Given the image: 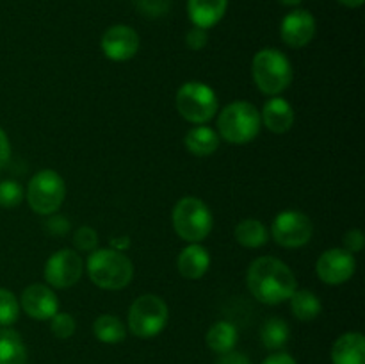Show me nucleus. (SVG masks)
I'll list each match as a JSON object with an SVG mask.
<instances>
[{
    "instance_id": "obj_33",
    "label": "nucleus",
    "mask_w": 365,
    "mask_h": 364,
    "mask_svg": "<svg viewBox=\"0 0 365 364\" xmlns=\"http://www.w3.org/2000/svg\"><path fill=\"white\" fill-rule=\"evenodd\" d=\"M50 220L45 221V228L48 234L53 236H63L70 231V221L64 216H57V214H50Z\"/></svg>"
},
{
    "instance_id": "obj_13",
    "label": "nucleus",
    "mask_w": 365,
    "mask_h": 364,
    "mask_svg": "<svg viewBox=\"0 0 365 364\" xmlns=\"http://www.w3.org/2000/svg\"><path fill=\"white\" fill-rule=\"evenodd\" d=\"M282 41L291 49H303L309 45L316 36V18L307 9H294L280 24Z\"/></svg>"
},
{
    "instance_id": "obj_30",
    "label": "nucleus",
    "mask_w": 365,
    "mask_h": 364,
    "mask_svg": "<svg viewBox=\"0 0 365 364\" xmlns=\"http://www.w3.org/2000/svg\"><path fill=\"white\" fill-rule=\"evenodd\" d=\"M139 13L148 18H160L170 11L171 0H135Z\"/></svg>"
},
{
    "instance_id": "obj_12",
    "label": "nucleus",
    "mask_w": 365,
    "mask_h": 364,
    "mask_svg": "<svg viewBox=\"0 0 365 364\" xmlns=\"http://www.w3.org/2000/svg\"><path fill=\"white\" fill-rule=\"evenodd\" d=\"M139 45H141V39H139L138 31L132 29L130 25L121 24L107 29L100 41L103 56L116 63L132 59L139 52Z\"/></svg>"
},
{
    "instance_id": "obj_32",
    "label": "nucleus",
    "mask_w": 365,
    "mask_h": 364,
    "mask_svg": "<svg viewBox=\"0 0 365 364\" xmlns=\"http://www.w3.org/2000/svg\"><path fill=\"white\" fill-rule=\"evenodd\" d=\"M342 243H344V248L348 250V252H351V253L362 252L364 246H365L364 232L359 231V228H351V231H348L344 234Z\"/></svg>"
},
{
    "instance_id": "obj_28",
    "label": "nucleus",
    "mask_w": 365,
    "mask_h": 364,
    "mask_svg": "<svg viewBox=\"0 0 365 364\" xmlns=\"http://www.w3.org/2000/svg\"><path fill=\"white\" fill-rule=\"evenodd\" d=\"M21 200H24V189L16 181L0 182V207L13 209L20 206Z\"/></svg>"
},
{
    "instance_id": "obj_29",
    "label": "nucleus",
    "mask_w": 365,
    "mask_h": 364,
    "mask_svg": "<svg viewBox=\"0 0 365 364\" xmlns=\"http://www.w3.org/2000/svg\"><path fill=\"white\" fill-rule=\"evenodd\" d=\"M73 245L81 252H93V250H96V245H98V234L89 225H82V227L75 231Z\"/></svg>"
},
{
    "instance_id": "obj_14",
    "label": "nucleus",
    "mask_w": 365,
    "mask_h": 364,
    "mask_svg": "<svg viewBox=\"0 0 365 364\" xmlns=\"http://www.w3.org/2000/svg\"><path fill=\"white\" fill-rule=\"evenodd\" d=\"M20 309L34 320L46 321L59 313V300L46 284H31L21 291Z\"/></svg>"
},
{
    "instance_id": "obj_5",
    "label": "nucleus",
    "mask_w": 365,
    "mask_h": 364,
    "mask_svg": "<svg viewBox=\"0 0 365 364\" xmlns=\"http://www.w3.org/2000/svg\"><path fill=\"white\" fill-rule=\"evenodd\" d=\"M173 228L180 239L200 243L212 232L214 218L209 206L196 196H184L173 207Z\"/></svg>"
},
{
    "instance_id": "obj_27",
    "label": "nucleus",
    "mask_w": 365,
    "mask_h": 364,
    "mask_svg": "<svg viewBox=\"0 0 365 364\" xmlns=\"http://www.w3.org/2000/svg\"><path fill=\"white\" fill-rule=\"evenodd\" d=\"M77 321L70 313H56L50 318V332L57 339H68L75 334Z\"/></svg>"
},
{
    "instance_id": "obj_19",
    "label": "nucleus",
    "mask_w": 365,
    "mask_h": 364,
    "mask_svg": "<svg viewBox=\"0 0 365 364\" xmlns=\"http://www.w3.org/2000/svg\"><path fill=\"white\" fill-rule=\"evenodd\" d=\"M220 134L207 125H196L189 128L185 134L184 143L189 153L196 157H209L220 148Z\"/></svg>"
},
{
    "instance_id": "obj_37",
    "label": "nucleus",
    "mask_w": 365,
    "mask_h": 364,
    "mask_svg": "<svg viewBox=\"0 0 365 364\" xmlns=\"http://www.w3.org/2000/svg\"><path fill=\"white\" fill-rule=\"evenodd\" d=\"M121 239H123V241H120V238H114L113 241H110V248L118 250V252H123L125 248H128V246H130L128 238H121Z\"/></svg>"
},
{
    "instance_id": "obj_15",
    "label": "nucleus",
    "mask_w": 365,
    "mask_h": 364,
    "mask_svg": "<svg viewBox=\"0 0 365 364\" xmlns=\"http://www.w3.org/2000/svg\"><path fill=\"white\" fill-rule=\"evenodd\" d=\"M294 109L282 96H271L260 111V121L273 134H285L294 125Z\"/></svg>"
},
{
    "instance_id": "obj_26",
    "label": "nucleus",
    "mask_w": 365,
    "mask_h": 364,
    "mask_svg": "<svg viewBox=\"0 0 365 364\" xmlns=\"http://www.w3.org/2000/svg\"><path fill=\"white\" fill-rule=\"evenodd\" d=\"M20 300L13 291L0 288V327H11L20 318Z\"/></svg>"
},
{
    "instance_id": "obj_21",
    "label": "nucleus",
    "mask_w": 365,
    "mask_h": 364,
    "mask_svg": "<svg viewBox=\"0 0 365 364\" xmlns=\"http://www.w3.org/2000/svg\"><path fill=\"white\" fill-rule=\"evenodd\" d=\"M237 339L239 332L237 328H235V325L225 320L216 321V323L207 330L205 335L207 346H209L212 352L220 353V355L221 353L232 352V350L235 348V345H237Z\"/></svg>"
},
{
    "instance_id": "obj_34",
    "label": "nucleus",
    "mask_w": 365,
    "mask_h": 364,
    "mask_svg": "<svg viewBox=\"0 0 365 364\" xmlns=\"http://www.w3.org/2000/svg\"><path fill=\"white\" fill-rule=\"evenodd\" d=\"M216 364H252V360H250V357L246 355V353L232 350V352L221 353L220 359L216 360Z\"/></svg>"
},
{
    "instance_id": "obj_10",
    "label": "nucleus",
    "mask_w": 365,
    "mask_h": 364,
    "mask_svg": "<svg viewBox=\"0 0 365 364\" xmlns=\"http://www.w3.org/2000/svg\"><path fill=\"white\" fill-rule=\"evenodd\" d=\"M84 273V261L77 250L63 248L48 257L45 264V280L50 288H73Z\"/></svg>"
},
{
    "instance_id": "obj_31",
    "label": "nucleus",
    "mask_w": 365,
    "mask_h": 364,
    "mask_svg": "<svg viewBox=\"0 0 365 364\" xmlns=\"http://www.w3.org/2000/svg\"><path fill=\"white\" fill-rule=\"evenodd\" d=\"M207 43H209V34H207V29L195 27V25H192V29H189V32L185 34V45H187V49L195 50V52L205 49Z\"/></svg>"
},
{
    "instance_id": "obj_20",
    "label": "nucleus",
    "mask_w": 365,
    "mask_h": 364,
    "mask_svg": "<svg viewBox=\"0 0 365 364\" xmlns=\"http://www.w3.org/2000/svg\"><path fill=\"white\" fill-rule=\"evenodd\" d=\"M0 364H27V346L9 327L0 328Z\"/></svg>"
},
{
    "instance_id": "obj_8",
    "label": "nucleus",
    "mask_w": 365,
    "mask_h": 364,
    "mask_svg": "<svg viewBox=\"0 0 365 364\" xmlns=\"http://www.w3.org/2000/svg\"><path fill=\"white\" fill-rule=\"evenodd\" d=\"M66 198L64 178L53 170H41L31 178L27 186V202L36 214H56Z\"/></svg>"
},
{
    "instance_id": "obj_17",
    "label": "nucleus",
    "mask_w": 365,
    "mask_h": 364,
    "mask_svg": "<svg viewBox=\"0 0 365 364\" xmlns=\"http://www.w3.org/2000/svg\"><path fill=\"white\" fill-rule=\"evenodd\" d=\"M228 0H187L189 20L195 27L209 31L220 24L227 13Z\"/></svg>"
},
{
    "instance_id": "obj_22",
    "label": "nucleus",
    "mask_w": 365,
    "mask_h": 364,
    "mask_svg": "<svg viewBox=\"0 0 365 364\" xmlns=\"http://www.w3.org/2000/svg\"><path fill=\"white\" fill-rule=\"evenodd\" d=\"M234 236L235 241L245 248H260L269 241V232H267L266 225L260 220H253V218L239 221Z\"/></svg>"
},
{
    "instance_id": "obj_25",
    "label": "nucleus",
    "mask_w": 365,
    "mask_h": 364,
    "mask_svg": "<svg viewBox=\"0 0 365 364\" xmlns=\"http://www.w3.org/2000/svg\"><path fill=\"white\" fill-rule=\"evenodd\" d=\"M291 338V328L282 318H269L260 327V341L267 350H280L287 345Z\"/></svg>"
},
{
    "instance_id": "obj_38",
    "label": "nucleus",
    "mask_w": 365,
    "mask_h": 364,
    "mask_svg": "<svg viewBox=\"0 0 365 364\" xmlns=\"http://www.w3.org/2000/svg\"><path fill=\"white\" fill-rule=\"evenodd\" d=\"M341 2L344 7H351V9H356V7H362L365 0H337Z\"/></svg>"
},
{
    "instance_id": "obj_18",
    "label": "nucleus",
    "mask_w": 365,
    "mask_h": 364,
    "mask_svg": "<svg viewBox=\"0 0 365 364\" xmlns=\"http://www.w3.org/2000/svg\"><path fill=\"white\" fill-rule=\"evenodd\" d=\"M331 364H365V339L360 332H346L331 346Z\"/></svg>"
},
{
    "instance_id": "obj_4",
    "label": "nucleus",
    "mask_w": 365,
    "mask_h": 364,
    "mask_svg": "<svg viewBox=\"0 0 365 364\" xmlns=\"http://www.w3.org/2000/svg\"><path fill=\"white\" fill-rule=\"evenodd\" d=\"M252 75L257 88L269 96H278L291 86L292 64L284 52L277 49H262L252 61Z\"/></svg>"
},
{
    "instance_id": "obj_6",
    "label": "nucleus",
    "mask_w": 365,
    "mask_h": 364,
    "mask_svg": "<svg viewBox=\"0 0 365 364\" xmlns=\"http://www.w3.org/2000/svg\"><path fill=\"white\" fill-rule=\"evenodd\" d=\"M175 106L185 121L195 125H205L216 116L220 109L214 89L200 81H189L182 84L175 96Z\"/></svg>"
},
{
    "instance_id": "obj_35",
    "label": "nucleus",
    "mask_w": 365,
    "mask_h": 364,
    "mask_svg": "<svg viewBox=\"0 0 365 364\" xmlns=\"http://www.w3.org/2000/svg\"><path fill=\"white\" fill-rule=\"evenodd\" d=\"M11 159V143L4 128L0 127V170L9 163Z\"/></svg>"
},
{
    "instance_id": "obj_9",
    "label": "nucleus",
    "mask_w": 365,
    "mask_h": 364,
    "mask_svg": "<svg viewBox=\"0 0 365 364\" xmlns=\"http://www.w3.org/2000/svg\"><path fill=\"white\" fill-rule=\"evenodd\" d=\"M312 220L302 211L287 209L277 214L271 225V236L274 243L284 248H299L312 239Z\"/></svg>"
},
{
    "instance_id": "obj_36",
    "label": "nucleus",
    "mask_w": 365,
    "mask_h": 364,
    "mask_svg": "<svg viewBox=\"0 0 365 364\" xmlns=\"http://www.w3.org/2000/svg\"><path fill=\"white\" fill-rule=\"evenodd\" d=\"M262 364H298L294 360V357L289 355L285 352H278V353H271L269 357L262 360Z\"/></svg>"
},
{
    "instance_id": "obj_39",
    "label": "nucleus",
    "mask_w": 365,
    "mask_h": 364,
    "mask_svg": "<svg viewBox=\"0 0 365 364\" xmlns=\"http://www.w3.org/2000/svg\"><path fill=\"white\" fill-rule=\"evenodd\" d=\"M278 2L285 7H298L303 0H278Z\"/></svg>"
},
{
    "instance_id": "obj_16",
    "label": "nucleus",
    "mask_w": 365,
    "mask_h": 364,
    "mask_svg": "<svg viewBox=\"0 0 365 364\" xmlns=\"http://www.w3.org/2000/svg\"><path fill=\"white\" fill-rule=\"evenodd\" d=\"M210 253L200 243H189L177 257V270L187 280H198L209 271Z\"/></svg>"
},
{
    "instance_id": "obj_2",
    "label": "nucleus",
    "mask_w": 365,
    "mask_h": 364,
    "mask_svg": "<svg viewBox=\"0 0 365 364\" xmlns=\"http://www.w3.org/2000/svg\"><path fill=\"white\" fill-rule=\"evenodd\" d=\"M86 270L93 284L109 291L127 288L134 278L132 261L123 252L113 248H96L89 252Z\"/></svg>"
},
{
    "instance_id": "obj_11",
    "label": "nucleus",
    "mask_w": 365,
    "mask_h": 364,
    "mask_svg": "<svg viewBox=\"0 0 365 364\" xmlns=\"http://www.w3.org/2000/svg\"><path fill=\"white\" fill-rule=\"evenodd\" d=\"M356 271V259L346 248H328L316 263V273L328 285H341L348 282Z\"/></svg>"
},
{
    "instance_id": "obj_1",
    "label": "nucleus",
    "mask_w": 365,
    "mask_h": 364,
    "mask_svg": "<svg viewBox=\"0 0 365 364\" xmlns=\"http://www.w3.org/2000/svg\"><path fill=\"white\" fill-rule=\"evenodd\" d=\"M246 285L255 300L266 305H277L292 296L298 288L296 275L277 257H257L246 273Z\"/></svg>"
},
{
    "instance_id": "obj_24",
    "label": "nucleus",
    "mask_w": 365,
    "mask_h": 364,
    "mask_svg": "<svg viewBox=\"0 0 365 364\" xmlns=\"http://www.w3.org/2000/svg\"><path fill=\"white\" fill-rule=\"evenodd\" d=\"M291 302V310L299 321H312L323 310L321 300L317 298L316 293L309 291V289H296L292 296L289 298Z\"/></svg>"
},
{
    "instance_id": "obj_23",
    "label": "nucleus",
    "mask_w": 365,
    "mask_h": 364,
    "mask_svg": "<svg viewBox=\"0 0 365 364\" xmlns=\"http://www.w3.org/2000/svg\"><path fill=\"white\" fill-rule=\"evenodd\" d=\"M93 334L100 343L118 345L127 338V328H125L123 321L114 314H102L93 323Z\"/></svg>"
},
{
    "instance_id": "obj_3",
    "label": "nucleus",
    "mask_w": 365,
    "mask_h": 364,
    "mask_svg": "<svg viewBox=\"0 0 365 364\" xmlns=\"http://www.w3.org/2000/svg\"><path fill=\"white\" fill-rule=\"evenodd\" d=\"M260 128V111L246 100L228 103L217 116V134L232 145L252 143L259 136Z\"/></svg>"
},
{
    "instance_id": "obj_7",
    "label": "nucleus",
    "mask_w": 365,
    "mask_h": 364,
    "mask_svg": "<svg viewBox=\"0 0 365 364\" xmlns=\"http://www.w3.org/2000/svg\"><path fill=\"white\" fill-rule=\"evenodd\" d=\"M168 318L170 309L160 296L141 295L128 309V328L135 338H155L168 325Z\"/></svg>"
}]
</instances>
